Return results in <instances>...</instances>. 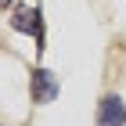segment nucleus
Returning <instances> with one entry per match:
<instances>
[{
  "label": "nucleus",
  "instance_id": "f257e3e1",
  "mask_svg": "<svg viewBox=\"0 0 126 126\" xmlns=\"http://www.w3.org/2000/svg\"><path fill=\"white\" fill-rule=\"evenodd\" d=\"M29 90H32V101H36V105H50V101L58 97L61 83H58V76H54L50 68H36L32 79H29Z\"/></svg>",
  "mask_w": 126,
  "mask_h": 126
},
{
  "label": "nucleus",
  "instance_id": "f03ea898",
  "mask_svg": "<svg viewBox=\"0 0 126 126\" xmlns=\"http://www.w3.org/2000/svg\"><path fill=\"white\" fill-rule=\"evenodd\" d=\"M11 25H15L18 32H32L36 43H40V50H43V22H40V11L36 7H15Z\"/></svg>",
  "mask_w": 126,
  "mask_h": 126
},
{
  "label": "nucleus",
  "instance_id": "7ed1b4c3",
  "mask_svg": "<svg viewBox=\"0 0 126 126\" xmlns=\"http://www.w3.org/2000/svg\"><path fill=\"white\" fill-rule=\"evenodd\" d=\"M126 123V105H123V97H105L101 101V112H97V126H123Z\"/></svg>",
  "mask_w": 126,
  "mask_h": 126
}]
</instances>
